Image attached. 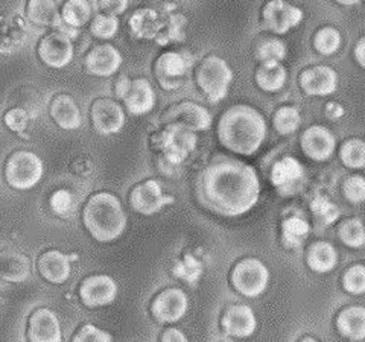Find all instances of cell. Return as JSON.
Wrapping results in <instances>:
<instances>
[{"label":"cell","instance_id":"1","mask_svg":"<svg viewBox=\"0 0 365 342\" xmlns=\"http://www.w3.org/2000/svg\"><path fill=\"white\" fill-rule=\"evenodd\" d=\"M259 195L260 180L256 169L237 158L215 157L198 180L200 204L225 218L250 212L257 204Z\"/></svg>","mask_w":365,"mask_h":342},{"label":"cell","instance_id":"2","mask_svg":"<svg viewBox=\"0 0 365 342\" xmlns=\"http://www.w3.org/2000/svg\"><path fill=\"white\" fill-rule=\"evenodd\" d=\"M268 125L260 111L250 105H233L218 122V140L237 155L256 154L267 139Z\"/></svg>","mask_w":365,"mask_h":342},{"label":"cell","instance_id":"3","mask_svg":"<svg viewBox=\"0 0 365 342\" xmlns=\"http://www.w3.org/2000/svg\"><path fill=\"white\" fill-rule=\"evenodd\" d=\"M83 222L95 241L107 244L123 234L127 228V214L116 195L110 192H99L87 201Z\"/></svg>","mask_w":365,"mask_h":342},{"label":"cell","instance_id":"4","mask_svg":"<svg viewBox=\"0 0 365 342\" xmlns=\"http://www.w3.org/2000/svg\"><path fill=\"white\" fill-rule=\"evenodd\" d=\"M197 134L181 127L178 123H168L166 128L155 133L151 139V147L157 152H162L169 165H181L197 146Z\"/></svg>","mask_w":365,"mask_h":342},{"label":"cell","instance_id":"5","mask_svg":"<svg viewBox=\"0 0 365 342\" xmlns=\"http://www.w3.org/2000/svg\"><path fill=\"white\" fill-rule=\"evenodd\" d=\"M195 79L197 86L212 104H218L227 96L233 83V71L221 56L209 55L198 64Z\"/></svg>","mask_w":365,"mask_h":342},{"label":"cell","instance_id":"6","mask_svg":"<svg viewBox=\"0 0 365 342\" xmlns=\"http://www.w3.org/2000/svg\"><path fill=\"white\" fill-rule=\"evenodd\" d=\"M44 172L41 158L32 151L20 150L11 154L5 163V180L9 187L29 190L36 187Z\"/></svg>","mask_w":365,"mask_h":342},{"label":"cell","instance_id":"7","mask_svg":"<svg viewBox=\"0 0 365 342\" xmlns=\"http://www.w3.org/2000/svg\"><path fill=\"white\" fill-rule=\"evenodd\" d=\"M114 91L133 116H143L153 111L155 105L154 88L145 78L130 79L127 75H120Z\"/></svg>","mask_w":365,"mask_h":342},{"label":"cell","instance_id":"8","mask_svg":"<svg viewBox=\"0 0 365 342\" xmlns=\"http://www.w3.org/2000/svg\"><path fill=\"white\" fill-rule=\"evenodd\" d=\"M230 279L233 288L239 294L255 299L267 289L269 271L259 259L247 257L235 265Z\"/></svg>","mask_w":365,"mask_h":342},{"label":"cell","instance_id":"9","mask_svg":"<svg viewBox=\"0 0 365 342\" xmlns=\"http://www.w3.org/2000/svg\"><path fill=\"white\" fill-rule=\"evenodd\" d=\"M192 67V56L187 52L168 51L158 56L154 72L157 81L165 90H175L182 84V79Z\"/></svg>","mask_w":365,"mask_h":342},{"label":"cell","instance_id":"10","mask_svg":"<svg viewBox=\"0 0 365 342\" xmlns=\"http://www.w3.org/2000/svg\"><path fill=\"white\" fill-rule=\"evenodd\" d=\"M37 55L44 66L63 68L72 63L75 49L67 33L63 31H53L40 40Z\"/></svg>","mask_w":365,"mask_h":342},{"label":"cell","instance_id":"11","mask_svg":"<svg viewBox=\"0 0 365 342\" xmlns=\"http://www.w3.org/2000/svg\"><path fill=\"white\" fill-rule=\"evenodd\" d=\"M303 19V9L287 2V0H269L262 9V20H264L265 26L277 36H283L292 28L299 26Z\"/></svg>","mask_w":365,"mask_h":342},{"label":"cell","instance_id":"12","mask_svg":"<svg viewBox=\"0 0 365 342\" xmlns=\"http://www.w3.org/2000/svg\"><path fill=\"white\" fill-rule=\"evenodd\" d=\"M271 181L282 197H292L303 187L306 170L297 158L283 157L272 166Z\"/></svg>","mask_w":365,"mask_h":342},{"label":"cell","instance_id":"13","mask_svg":"<svg viewBox=\"0 0 365 342\" xmlns=\"http://www.w3.org/2000/svg\"><path fill=\"white\" fill-rule=\"evenodd\" d=\"M90 119L101 135L118 134L125 125V111L114 99L99 98L91 104Z\"/></svg>","mask_w":365,"mask_h":342},{"label":"cell","instance_id":"14","mask_svg":"<svg viewBox=\"0 0 365 342\" xmlns=\"http://www.w3.org/2000/svg\"><path fill=\"white\" fill-rule=\"evenodd\" d=\"M118 296V284L110 276L98 274L83 280L79 286V299L90 309L111 304Z\"/></svg>","mask_w":365,"mask_h":342},{"label":"cell","instance_id":"15","mask_svg":"<svg viewBox=\"0 0 365 342\" xmlns=\"http://www.w3.org/2000/svg\"><path fill=\"white\" fill-rule=\"evenodd\" d=\"M300 146L307 158L314 162H327L335 152L336 139L334 133L323 125H312L302 134Z\"/></svg>","mask_w":365,"mask_h":342},{"label":"cell","instance_id":"16","mask_svg":"<svg viewBox=\"0 0 365 342\" xmlns=\"http://www.w3.org/2000/svg\"><path fill=\"white\" fill-rule=\"evenodd\" d=\"M187 304V295L185 292L170 288L155 296L151 304V312L158 323L173 324L186 315Z\"/></svg>","mask_w":365,"mask_h":342},{"label":"cell","instance_id":"17","mask_svg":"<svg viewBox=\"0 0 365 342\" xmlns=\"http://www.w3.org/2000/svg\"><path fill=\"white\" fill-rule=\"evenodd\" d=\"M165 122L178 123L181 127H185L193 133H198L210 128L212 114L205 107L195 104V102L185 100L180 102V104H177L166 113Z\"/></svg>","mask_w":365,"mask_h":342},{"label":"cell","instance_id":"18","mask_svg":"<svg viewBox=\"0 0 365 342\" xmlns=\"http://www.w3.org/2000/svg\"><path fill=\"white\" fill-rule=\"evenodd\" d=\"M173 198H166L163 195L162 186L157 180H146L137 185L130 195L131 207L140 214L150 216L165 207V204L173 202Z\"/></svg>","mask_w":365,"mask_h":342},{"label":"cell","instance_id":"19","mask_svg":"<svg viewBox=\"0 0 365 342\" xmlns=\"http://www.w3.org/2000/svg\"><path fill=\"white\" fill-rule=\"evenodd\" d=\"M299 83L306 95L329 96L335 93L338 86V75L329 66H312L302 72Z\"/></svg>","mask_w":365,"mask_h":342},{"label":"cell","instance_id":"20","mask_svg":"<svg viewBox=\"0 0 365 342\" xmlns=\"http://www.w3.org/2000/svg\"><path fill=\"white\" fill-rule=\"evenodd\" d=\"M122 53L111 44H99L86 56V72L88 75L108 78L116 73L122 66Z\"/></svg>","mask_w":365,"mask_h":342},{"label":"cell","instance_id":"21","mask_svg":"<svg viewBox=\"0 0 365 342\" xmlns=\"http://www.w3.org/2000/svg\"><path fill=\"white\" fill-rule=\"evenodd\" d=\"M63 338L61 326L56 315L48 309L40 307L32 312L28 323V339L32 342H60Z\"/></svg>","mask_w":365,"mask_h":342},{"label":"cell","instance_id":"22","mask_svg":"<svg viewBox=\"0 0 365 342\" xmlns=\"http://www.w3.org/2000/svg\"><path fill=\"white\" fill-rule=\"evenodd\" d=\"M221 326L228 336L248 338L256 332L257 319L251 307L245 304H233L224 312Z\"/></svg>","mask_w":365,"mask_h":342},{"label":"cell","instance_id":"23","mask_svg":"<svg viewBox=\"0 0 365 342\" xmlns=\"http://www.w3.org/2000/svg\"><path fill=\"white\" fill-rule=\"evenodd\" d=\"M76 254L66 256L58 249H49L37 260L40 276L52 284H63L71 277V260H76Z\"/></svg>","mask_w":365,"mask_h":342},{"label":"cell","instance_id":"24","mask_svg":"<svg viewBox=\"0 0 365 342\" xmlns=\"http://www.w3.org/2000/svg\"><path fill=\"white\" fill-rule=\"evenodd\" d=\"M49 114L56 127L66 131H73L81 127L83 114L76 100L71 95H58L51 102Z\"/></svg>","mask_w":365,"mask_h":342},{"label":"cell","instance_id":"25","mask_svg":"<svg viewBox=\"0 0 365 342\" xmlns=\"http://www.w3.org/2000/svg\"><path fill=\"white\" fill-rule=\"evenodd\" d=\"M31 276L29 259L14 248H0V279L9 283H21Z\"/></svg>","mask_w":365,"mask_h":342},{"label":"cell","instance_id":"26","mask_svg":"<svg viewBox=\"0 0 365 342\" xmlns=\"http://www.w3.org/2000/svg\"><path fill=\"white\" fill-rule=\"evenodd\" d=\"M26 19L36 26L61 29L64 21L55 0H28Z\"/></svg>","mask_w":365,"mask_h":342},{"label":"cell","instance_id":"27","mask_svg":"<svg viewBox=\"0 0 365 342\" xmlns=\"http://www.w3.org/2000/svg\"><path fill=\"white\" fill-rule=\"evenodd\" d=\"M336 328L341 336L350 341L365 338V309L361 306L347 307L336 316Z\"/></svg>","mask_w":365,"mask_h":342},{"label":"cell","instance_id":"28","mask_svg":"<svg viewBox=\"0 0 365 342\" xmlns=\"http://www.w3.org/2000/svg\"><path fill=\"white\" fill-rule=\"evenodd\" d=\"M256 84L267 93H276L287 84L288 72L282 63H260L256 71Z\"/></svg>","mask_w":365,"mask_h":342},{"label":"cell","instance_id":"29","mask_svg":"<svg viewBox=\"0 0 365 342\" xmlns=\"http://www.w3.org/2000/svg\"><path fill=\"white\" fill-rule=\"evenodd\" d=\"M336 261H338V254L332 244L319 241V242H314L309 248H307L306 264L315 272L324 274V272L332 271L336 266Z\"/></svg>","mask_w":365,"mask_h":342},{"label":"cell","instance_id":"30","mask_svg":"<svg viewBox=\"0 0 365 342\" xmlns=\"http://www.w3.org/2000/svg\"><path fill=\"white\" fill-rule=\"evenodd\" d=\"M130 28L137 38H155L162 23L154 9L142 8L131 16Z\"/></svg>","mask_w":365,"mask_h":342},{"label":"cell","instance_id":"31","mask_svg":"<svg viewBox=\"0 0 365 342\" xmlns=\"http://www.w3.org/2000/svg\"><path fill=\"white\" fill-rule=\"evenodd\" d=\"M60 14L68 28H83L91 19V5L88 0H66Z\"/></svg>","mask_w":365,"mask_h":342},{"label":"cell","instance_id":"32","mask_svg":"<svg viewBox=\"0 0 365 342\" xmlns=\"http://www.w3.org/2000/svg\"><path fill=\"white\" fill-rule=\"evenodd\" d=\"M287 44L277 37H267L257 41L255 56L259 63H271V61H283L287 56Z\"/></svg>","mask_w":365,"mask_h":342},{"label":"cell","instance_id":"33","mask_svg":"<svg viewBox=\"0 0 365 342\" xmlns=\"http://www.w3.org/2000/svg\"><path fill=\"white\" fill-rule=\"evenodd\" d=\"M307 236H309V224H307L304 219L292 216V218L283 221L282 239H283V244L287 247L294 248V247L303 245Z\"/></svg>","mask_w":365,"mask_h":342},{"label":"cell","instance_id":"34","mask_svg":"<svg viewBox=\"0 0 365 342\" xmlns=\"http://www.w3.org/2000/svg\"><path fill=\"white\" fill-rule=\"evenodd\" d=\"M300 123H302L300 111L295 107H289V105L280 107L272 118L274 130H276L282 135L294 134L297 130L300 128Z\"/></svg>","mask_w":365,"mask_h":342},{"label":"cell","instance_id":"35","mask_svg":"<svg viewBox=\"0 0 365 342\" xmlns=\"http://www.w3.org/2000/svg\"><path fill=\"white\" fill-rule=\"evenodd\" d=\"M338 237L349 248H361L365 244V228L361 219L349 218L338 227Z\"/></svg>","mask_w":365,"mask_h":342},{"label":"cell","instance_id":"36","mask_svg":"<svg viewBox=\"0 0 365 342\" xmlns=\"http://www.w3.org/2000/svg\"><path fill=\"white\" fill-rule=\"evenodd\" d=\"M339 158L350 169H362L365 166V143L362 139H349L342 143Z\"/></svg>","mask_w":365,"mask_h":342},{"label":"cell","instance_id":"37","mask_svg":"<svg viewBox=\"0 0 365 342\" xmlns=\"http://www.w3.org/2000/svg\"><path fill=\"white\" fill-rule=\"evenodd\" d=\"M341 43H342V38H341L339 31L332 26H324L319 31H317L314 37L315 51L324 56L336 53L341 48Z\"/></svg>","mask_w":365,"mask_h":342},{"label":"cell","instance_id":"38","mask_svg":"<svg viewBox=\"0 0 365 342\" xmlns=\"http://www.w3.org/2000/svg\"><path fill=\"white\" fill-rule=\"evenodd\" d=\"M119 31V20L114 16L98 14L90 25L91 36L101 40H110L116 36Z\"/></svg>","mask_w":365,"mask_h":342},{"label":"cell","instance_id":"39","mask_svg":"<svg viewBox=\"0 0 365 342\" xmlns=\"http://www.w3.org/2000/svg\"><path fill=\"white\" fill-rule=\"evenodd\" d=\"M311 210L317 221L324 225L334 224L341 214L336 205L332 201H329L326 197H317L311 204Z\"/></svg>","mask_w":365,"mask_h":342},{"label":"cell","instance_id":"40","mask_svg":"<svg viewBox=\"0 0 365 342\" xmlns=\"http://www.w3.org/2000/svg\"><path fill=\"white\" fill-rule=\"evenodd\" d=\"M342 286L351 295L365 292V268L362 264L350 266L342 276Z\"/></svg>","mask_w":365,"mask_h":342},{"label":"cell","instance_id":"41","mask_svg":"<svg viewBox=\"0 0 365 342\" xmlns=\"http://www.w3.org/2000/svg\"><path fill=\"white\" fill-rule=\"evenodd\" d=\"M29 120H31L29 113L21 107H14V108L8 110L4 116V122L6 125V128L16 134L25 133L28 125H29Z\"/></svg>","mask_w":365,"mask_h":342},{"label":"cell","instance_id":"42","mask_svg":"<svg viewBox=\"0 0 365 342\" xmlns=\"http://www.w3.org/2000/svg\"><path fill=\"white\" fill-rule=\"evenodd\" d=\"M342 193L347 201L358 204L365 200V180L362 175L349 177L342 185Z\"/></svg>","mask_w":365,"mask_h":342},{"label":"cell","instance_id":"43","mask_svg":"<svg viewBox=\"0 0 365 342\" xmlns=\"http://www.w3.org/2000/svg\"><path fill=\"white\" fill-rule=\"evenodd\" d=\"M73 341L75 342H86V341L110 342V341H113V336L110 333L104 332V330L98 328L93 324H86L78 330V333L73 335Z\"/></svg>","mask_w":365,"mask_h":342},{"label":"cell","instance_id":"44","mask_svg":"<svg viewBox=\"0 0 365 342\" xmlns=\"http://www.w3.org/2000/svg\"><path fill=\"white\" fill-rule=\"evenodd\" d=\"M96 5L101 14L118 17L128 9L130 0H96Z\"/></svg>","mask_w":365,"mask_h":342},{"label":"cell","instance_id":"45","mask_svg":"<svg viewBox=\"0 0 365 342\" xmlns=\"http://www.w3.org/2000/svg\"><path fill=\"white\" fill-rule=\"evenodd\" d=\"M51 205L55 213L64 214L66 212L71 210L72 205V193L67 190H56L52 198H51Z\"/></svg>","mask_w":365,"mask_h":342},{"label":"cell","instance_id":"46","mask_svg":"<svg viewBox=\"0 0 365 342\" xmlns=\"http://www.w3.org/2000/svg\"><path fill=\"white\" fill-rule=\"evenodd\" d=\"M326 118L330 119V120H338L341 119L342 116H344V107H342L341 104H338V102H329V104H326Z\"/></svg>","mask_w":365,"mask_h":342},{"label":"cell","instance_id":"47","mask_svg":"<svg viewBox=\"0 0 365 342\" xmlns=\"http://www.w3.org/2000/svg\"><path fill=\"white\" fill-rule=\"evenodd\" d=\"M160 339H162L163 342H186L187 341V336L181 332V330L178 328H168L166 332L160 336Z\"/></svg>","mask_w":365,"mask_h":342},{"label":"cell","instance_id":"48","mask_svg":"<svg viewBox=\"0 0 365 342\" xmlns=\"http://www.w3.org/2000/svg\"><path fill=\"white\" fill-rule=\"evenodd\" d=\"M353 55H355V60L358 64L364 68L365 67V38L361 37L358 44L355 46V51H353Z\"/></svg>","mask_w":365,"mask_h":342},{"label":"cell","instance_id":"49","mask_svg":"<svg viewBox=\"0 0 365 342\" xmlns=\"http://www.w3.org/2000/svg\"><path fill=\"white\" fill-rule=\"evenodd\" d=\"M335 2H336L338 5H342V6H353V5L361 4L362 0H335Z\"/></svg>","mask_w":365,"mask_h":342},{"label":"cell","instance_id":"50","mask_svg":"<svg viewBox=\"0 0 365 342\" xmlns=\"http://www.w3.org/2000/svg\"><path fill=\"white\" fill-rule=\"evenodd\" d=\"M300 341H318V339L311 338V336H303V338H300Z\"/></svg>","mask_w":365,"mask_h":342}]
</instances>
